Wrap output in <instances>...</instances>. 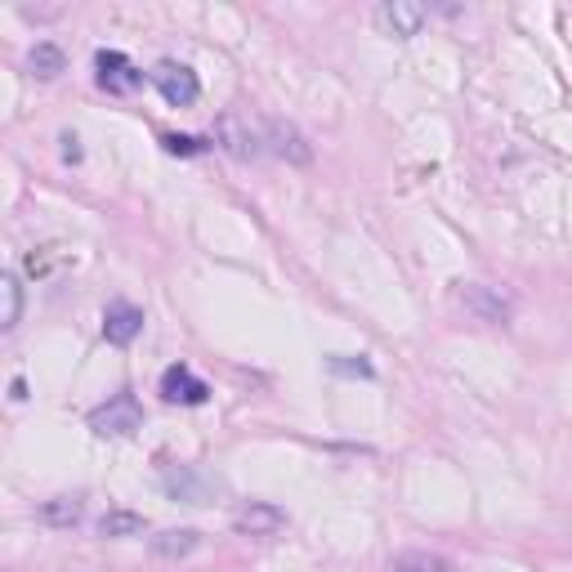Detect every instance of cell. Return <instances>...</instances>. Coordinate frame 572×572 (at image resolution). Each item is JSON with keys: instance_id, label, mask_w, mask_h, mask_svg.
<instances>
[{"instance_id": "6da1fadb", "label": "cell", "mask_w": 572, "mask_h": 572, "mask_svg": "<svg viewBox=\"0 0 572 572\" xmlns=\"http://www.w3.org/2000/svg\"><path fill=\"white\" fill-rule=\"evenodd\" d=\"M215 148H224L233 161H260L269 143H264V126H251V117L224 112L215 121Z\"/></svg>"}, {"instance_id": "7c38bea8", "label": "cell", "mask_w": 572, "mask_h": 572, "mask_svg": "<svg viewBox=\"0 0 572 572\" xmlns=\"http://www.w3.org/2000/svg\"><path fill=\"white\" fill-rule=\"evenodd\" d=\"M166 492L170 497H179V501H188V505H206V497H211V483L206 479H197L193 470H179V474H166Z\"/></svg>"}, {"instance_id": "8992f818", "label": "cell", "mask_w": 572, "mask_h": 572, "mask_svg": "<svg viewBox=\"0 0 572 572\" xmlns=\"http://www.w3.org/2000/svg\"><path fill=\"white\" fill-rule=\"evenodd\" d=\"M161 398L166 403H184V407H202L211 398V385L188 362H175V367L161 371Z\"/></svg>"}, {"instance_id": "9c48e42d", "label": "cell", "mask_w": 572, "mask_h": 572, "mask_svg": "<svg viewBox=\"0 0 572 572\" xmlns=\"http://www.w3.org/2000/svg\"><path fill=\"white\" fill-rule=\"evenodd\" d=\"M233 528L246 532V537H273V532L286 528V510H278L269 501H251L233 514Z\"/></svg>"}, {"instance_id": "30bf717a", "label": "cell", "mask_w": 572, "mask_h": 572, "mask_svg": "<svg viewBox=\"0 0 572 572\" xmlns=\"http://www.w3.org/2000/svg\"><path fill=\"white\" fill-rule=\"evenodd\" d=\"M197 546H202V532H193V528H170L152 537V555H161V559H184Z\"/></svg>"}, {"instance_id": "5b68a950", "label": "cell", "mask_w": 572, "mask_h": 572, "mask_svg": "<svg viewBox=\"0 0 572 572\" xmlns=\"http://www.w3.org/2000/svg\"><path fill=\"white\" fill-rule=\"evenodd\" d=\"M425 23H429V9L416 5V0H385V5H376V27L385 36H398V41L421 36Z\"/></svg>"}, {"instance_id": "52a82bcc", "label": "cell", "mask_w": 572, "mask_h": 572, "mask_svg": "<svg viewBox=\"0 0 572 572\" xmlns=\"http://www.w3.org/2000/svg\"><path fill=\"white\" fill-rule=\"evenodd\" d=\"M94 72H99V85L108 94H130V90H139L143 85V72L121 50H99L94 54Z\"/></svg>"}, {"instance_id": "2e32d148", "label": "cell", "mask_w": 572, "mask_h": 572, "mask_svg": "<svg viewBox=\"0 0 572 572\" xmlns=\"http://www.w3.org/2000/svg\"><path fill=\"white\" fill-rule=\"evenodd\" d=\"M99 532H103V537H139V532H143V514H135V510H108L99 519Z\"/></svg>"}, {"instance_id": "ba28073f", "label": "cell", "mask_w": 572, "mask_h": 572, "mask_svg": "<svg viewBox=\"0 0 572 572\" xmlns=\"http://www.w3.org/2000/svg\"><path fill=\"white\" fill-rule=\"evenodd\" d=\"M143 331V309L139 304H130V300H112L108 304V313H103V336H108V345H117V349H126L130 340H135Z\"/></svg>"}, {"instance_id": "5bb4252c", "label": "cell", "mask_w": 572, "mask_h": 572, "mask_svg": "<svg viewBox=\"0 0 572 572\" xmlns=\"http://www.w3.org/2000/svg\"><path fill=\"white\" fill-rule=\"evenodd\" d=\"M36 514H41V523H50V528H72V523H81L85 505L76 497H54V501H45Z\"/></svg>"}, {"instance_id": "e0dca14e", "label": "cell", "mask_w": 572, "mask_h": 572, "mask_svg": "<svg viewBox=\"0 0 572 572\" xmlns=\"http://www.w3.org/2000/svg\"><path fill=\"white\" fill-rule=\"evenodd\" d=\"M0 291H5V318H0V331H14L18 322H23V282H18L14 273H5V278H0Z\"/></svg>"}, {"instance_id": "8fae6325", "label": "cell", "mask_w": 572, "mask_h": 572, "mask_svg": "<svg viewBox=\"0 0 572 572\" xmlns=\"http://www.w3.org/2000/svg\"><path fill=\"white\" fill-rule=\"evenodd\" d=\"M465 304H470L483 322H510V300H501L488 286H465Z\"/></svg>"}, {"instance_id": "d6986e66", "label": "cell", "mask_w": 572, "mask_h": 572, "mask_svg": "<svg viewBox=\"0 0 572 572\" xmlns=\"http://www.w3.org/2000/svg\"><path fill=\"white\" fill-rule=\"evenodd\" d=\"M336 371H358V376H371V362H345V358H331Z\"/></svg>"}, {"instance_id": "3957f363", "label": "cell", "mask_w": 572, "mask_h": 572, "mask_svg": "<svg viewBox=\"0 0 572 572\" xmlns=\"http://www.w3.org/2000/svg\"><path fill=\"white\" fill-rule=\"evenodd\" d=\"M143 425V412H139V398L135 394H112L103 407L90 412V429L103 438H121V434H135Z\"/></svg>"}, {"instance_id": "ac0fdd59", "label": "cell", "mask_w": 572, "mask_h": 572, "mask_svg": "<svg viewBox=\"0 0 572 572\" xmlns=\"http://www.w3.org/2000/svg\"><path fill=\"white\" fill-rule=\"evenodd\" d=\"M161 148H166L170 157H197V152H206L211 143L193 139V135H161Z\"/></svg>"}, {"instance_id": "9a60e30c", "label": "cell", "mask_w": 572, "mask_h": 572, "mask_svg": "<svg viewBox=\"0 0 572 572\" xmlns=\"http://www.w3.org/2000/svg\"><path fill=\"white\" fill-rule=\"evenodd\" d=\"M27 63H32V72L41 76V81H54L59 72H68V54H63L54 41H41V45H36Z\"/></svg>"}, {"instance_id": "277c9868", "label": "cell", "mask_w": 572, "mask_h": 572, "mask_svg": "<svg viewBox=\"0 0 572 572\" xmlns=\"http://www.w3.org/2000/svg\"><path fill=\"white\" fill-rule=\"evenodd\" d=\"M260 126H264V143H269L273 157L291 161V166H309V161H313V143H309V135H304L300 126H295V121L264 117Z\"/></svg>"}, {"instance_id": "4fadbf2b", "label": "cell", "mask_w": 572, "mask_h": 572, "mask_svg": "<svg viewBox=\"0 0 572 572\" xmlns=\"http://www.w3.org/2000/svg\"><path fill=\"white\" fill-rule=\"evenodd\" d=\"M389 572H456V564L434 550H403V555H394Z\"/></svg>"}, {"instance_id": "7a4b0ae2", "label": "cell", "mask_w": 572, "mask_h": 572, "mask_svg": "<svg viewBox=\"0 0 572 572\" xmlns=\"http://www.w3.org/2000/svg\"><path fill=\"white\" fill-rule=\"evenodd\" d=\"M148 76H152V85L161 90V99H166L170 108H193V103L202 99V81H197V72L188 68V63L161 59Z\"/></svg>"}]
</instances>
